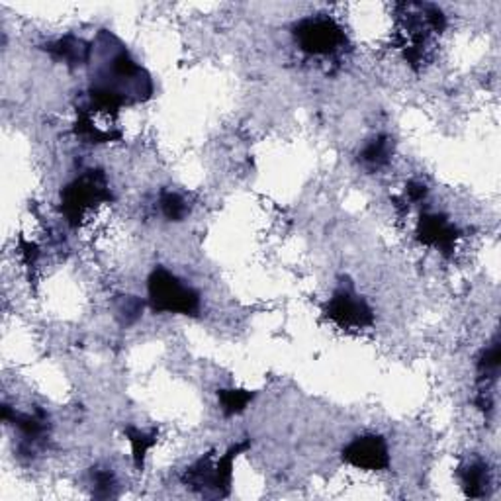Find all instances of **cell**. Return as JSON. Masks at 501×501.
<instances>
[{
	"label": "cell",
	"instance_id": "1",
	"mask_svg": "<svg viewBox=\"0 0 501 501\" xmlns=\"http://www.w3.org/2000/svg\"><path fill=\"white\" fill-rule=\"evenodd\" d=\"M112 190L104 173L87 170L61 190V214L71 228H79L94 208L112 202Z\"/></svg>",
	"mask_w": 501,
	"mask_h": 501
},
{
	"label": "cell",
	"instance_id": "3",
	"mask_svg": "<svg viewBox=\"0 0 501 501\" xmlns=\"http://www.w3.org/2000/svg\"><path fill=\"white\" fill-rule=\"evenodd\" d=\"M294 39L307 56L327 57L341 51L347 44V36L333 18L310 16L294 26Z\"/></svg>",
	"mask_w": 501,
	"mask_h": 501
},
{
	"label": "cell",
	"instance_id": "14",
	"mask_svg": "<svg viewBox=\"0 0 501 501\" xmlns=\"http://www.w3.org/2000/svg\"><path fill=\"white\" fill-rule=\"evenodd\" d=\"M125 436L127 441L132 443V453H134V464L137 471H142L147 453L153 449V445L157 443V431H142L135 428H125Z\"/></svg>",
	"mask_w": 501,
	"mask_h": 501
},
{
	"label": "cell",
	"instance_id": "17",
	"mask_svg": "<svg viewBox=\"0 0 501 501\" xmlns=\"http://www.w3.org/2000/svg\"><path fill=\"white\" fill-rule=\"evenodd\" d=\"M94 497H112L116 488V476L108 468H92Z\"/></svg>",
	"mask_w": 501,
	"mask_h": 501
},
{
	"label": "cell",
	"instance_id": "6",
	"mask_svg": "<svg viewBox=\"0 0 501 501\" xmlns=\"http://www.w3.org/2000/svg\"><path fill=\"white\" fill-rule=\"evenodd\" d=\"M3 419H4V423H13L14 428L20 431V435L24 436L22 445H20V451L26 454H31L36 451V445L46 439L48 429H49L48 413L39 408H36L30 413H20L10 408L8 403H4Z\"/></svg>",
	"mask_w": 501,
	"mask_h": 501
},
{
	"label": "cell",
	"instance_id": "10",
	"mask_svg": "<svg viewBox=\"0 0 501 501\" xmlns=\"http://www.w3.org/2000/svg\"><path fill=\"white\" fill-rule=\"evenodd\" d=\"M183 482L196 489V492L208 494L214 492L216 496V458L214 453H208L204 456H200L198 461L186 468V472L183 474Z\"/></svg>",
	"mask_w": 501,
	"mask_h": 501
},
{
	"label": "cell",
	"instance_id": "7",
	"mask_svg": "<svg viewBox=\"0 0 501 501\" xmlns=\"http://www.w3.org/2000/svg\"><path fill=\"white\" fill-rule=\"evenodd\" d=\"M458 238H461V231L443 214H423L418 221V239L445 255L454 251Z\"/></svg>",
	"mask_w": 501,
	"mask_h": 501
},
{
	"label": "cell",
	"instance_id": "4",
	"mask_svg": "<svg viewBox=\"0 0 501 501\" xmlns=\"http://www.w3.org/2000/svg\"><path fill=\"white\" fill-rule=\"evenodd\" d=\"M329 322L347 332H358L375 324V312L362 298L349 286H341L329 298L324 310Z\"/></svg>",
	"mask_w": 501,
	"mask_h": 501
},
{
	"label": "cell",
	"instance_id": "18",
	"mask_svg": "<svg viewBox=\"0 0 501 501\" xmlns=\"http://www.w3.org/2000/svg\"><path fill=\"white\" fill-rule=\"evenodd\" d=\"M406 194L411 202H421L425 196H428V186L423 183H418V180H411L406 186Z\"/></svg>",
	"mask_w": 501,
	"mask_h": 501
},
{
	"label": "cell",
	"instance_id": "16",
	"mask_svg": "<svg viewBox=\"0 0 501 501\" xmlns=\"http://www.w3.org/2000/svg\"><path fill=\"white\" fill-rule=\"evenodd\" d=\"M143 310V302L137 300L135 296H120L116 300V315H118L124 325H130L137 322Z\"/></svg>",
	"mask_w": 501,
	"mask_h": 501
},
{
	"label": "cell",
	"instance_id": "2",
	"mask_svg": "<svg viewBox=\"0 0 501 501\" xmlns=\"http://www.w3.org/2000/svg\"><path fill=\"white\" fill-rule=\"evenodd\" d=\"M147 292L149 306L155 314L196 315L200 312V294L163 266H157L149 274Z\"/></svg>",
	"mask_w": 501,
	"mask_h": 501
},
{
	"label": "cell",
	"instance_id": "5",
	"mask_svg": "<svg viewBox=\"0 0 501 501\" xmlns=\"http://www.w3.org/2000/svg\"><path fill=\"white\" fill-rule=\"evenodd\" d=\"M341 456L347 464L367 472H380L390 466L388 445L380 435L357 436L345 446Z\"/></svg>",
	"mask_w": 501,
	"mask_h": 501
},
{
	"label": "cell",
	"instance_id": "8",
	"mask_svg": "<svg viewBox=\"0 0 501 501\" xmlns=\"http://www.w3.org/2000/svg\"><path fill=\"white\" fill-rule=\"evenodd\" d=\"M44 49L49 53L51 57H56L57 61H63L69 67H79L84 63L91 61L92 48L87 41L77 38V36H63L56 41H49L44 46Z\"/></svg>",
	"mask_w": 501,
	"mask_h": 501
},
{
	"label": "cell",
	"instance_id": "13",
	"mask_svg": "<svg viewBox=\"0 0 501 501\" xmlns=\"http://www.w3.org/2000/svg\"><path fill=\"white\" fill-rule=\"evenodd\" d=\"M255 398V392L249 390H236V388H223L218 390V400L223 415L233 418V415H239L241 411L247 410L249 403Z\"/></svg>",
	"mask_w": 501,
	"mask_h": 501
},
{
	"label": "cell",
	"instance_id": "12",
	"mask_svg": "<svg viewBox=\"0 0 501 501\" xmlns=\"http://www.w3.org/2000/svg\"><path fill=\"white\" fill-rule=\"evenodd\" d=\"M393 155V140L390 135H378L368 142L360 151V163L370 170H378L392 161Z\"/></svg>",
	"mask_w": 501,
	"mask_h": 501
},
{
	"label": "cell",
	"instance_id": "15",
	"mask_svg": "<svg viewBox=\"0 0 501 501\" xmlns=\"http://www.w3.org/2000/svg\"><path fill=\"white\" fill-rule=\"evenodd\" d=\"M159 204H161L163 216L168 221H183L188 216V212H190L186 200L180 196V194H177V192H170V190H163L161 192Z\"/></svg>",
	"mask_w": 501,
	"mask_h": 501
},
{
	"label": "cell",
	"instance_id": "9",
	"mask_svg": "<svg viewBox=\"0 0 501 501\" xmlns=\"http://www.w3.org/2000/svg\"><path fill=\"white\" fill-rule=\"evenodd\" d=\"M458 478H461V484L464 494L468 497H486L489 494V488H492V471L489 466L476 458L458 468Z\"/></svg>",
	"mask_w": 501,
	"mask_h": 501
},
{
	"label": "cell",
	"instance_id": "11",
	"mask_svg": "<svg viewBox=\"0 0 501 501\" xmlns=\"http://www.w3.org/2000/svg\"><path fill=\"white\" fill-rule=\"evenodd\" d=\"M501 367V343L499 339L494 337L492 345L482 350V355L478 358V392H489L492 384L497 380Z\"/></svg>",
	"mask_w": 501,
	"mask_h": 501
}]
</instances>
